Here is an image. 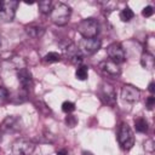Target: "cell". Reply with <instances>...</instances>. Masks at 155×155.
<instances>
[{
  "instance_id": "obj_1",
  "label": "cell",
  "mask_w": 155,
  "mask_h": 155,
  "mask_svg": "<svg viewBox=\"0 0 155 155\" xmlns=\"http://www.w3.org/2000/svg\"><path fill=\"white\" fill-rule=\"evenodd\" d=\"M50 13H51V19L54 24L64 25L68 23L69 18H70L71 8L64 2H56V4H53V7Z\"/></svg>"
},
{
  "instance_id": "obj_2",
  "label": "cell",
  "mask_w": 155,
  "mask_h": 155,
  "mask_svg": "<svg viewBox=\"0 0 155 155\" xmlns=\"http://www.w3.org/2000/svg\"><path fill=\"white\" fill-rule=\"evenodd\" d=\"M78 31L84 36V39L96 38L99 33V24L94 18H85L78 24Z\"/></svg>"
},
{
  "instance_id": "obj_3",
  "label": "cell",
  "mask_w": 155,
  "mask_h": 155,
  "mask_svg": "<svg viewBox=\"0 0 155 155\" xmlns=\"http://www.w3.org/2000/svg\"><path fill=\"white\" fill-rule=\"evenodd\" d=\"M117 139H119V143L121 144V147L126 150H128L133 147V144H134L133 131L131 130V127L126 122H122L120 125L119 133H117Z\"/></svg>"
},
{
  "instance_id": "obj_4",
  "label": "cell",
  "mask_w": 155,
  "mask_h": 155,
  "mask_svg": "<svg viewBox=\"0 0 155 155\" xmlns=\"http://www.w3.org/2000/svg\"><path fill=\"white\" fill-rule=\"evenodd\" d=\"M34 149V142L27 138H18L12 144V153L15 155H31Z\"/></svg>"
},
{
  "instance_id": "obj_5",
  "label": "cell",
  "mask_w": 155,
  "mask_h": 155,
  "mask_svg": "<svg viewBox=\"0 0 155 155\" xmlns=\"http://www.w3.org/2000/svg\"><path fill=\"white\" fill-rule=\"evenodd\" d=\"M21 125H22V121L18 116H15V115L6 116L4 119V121L0 124V132H2V133L16 132V131L21 130Z\"/></svg>"
},
{
  "instance_id": "obj_6",
  "label": "cell",
  "mask_w": 155,
  "mask_h": 155,
  "mask_svg": "<svg viewBox=\"0 0 155 155\" xmlns=\"http://www.w3.org/2000/svg\"><path fill=\"white\" fill-rule=\"evenodd\" d=\"M107 54L110 58L109 61L114 62L115 64L122 63L125 61V51L122 46L117 42H113L107 47Z\"/></svg>"
},
{
  "instance_id": "obj_7",
  "label": "cell",
  "mask_w": 155,
  "mask_h": 155,
  "mask_svg": "<svg viewBox=\"0 0 155 155\" xmlns=\"http://www.w3.org/2000/svg\"><path fill=\"white\" fill-rule=\"evenodd\" d=\"M101 40L97 38H91V39H82L79 44V48L82 52V54H93L97 52L101 47Z\"/></svg>"
},
{
  "instance_id": "obj_8",
  "label": "cell",
  "mask_w": 155,
  "mask_h": 155,
  "mask_svg": "<svg viewBox=\"0 0 155 155\" xmlns=\"http://www.w3.org/2000/svg\"><path fill=\"white\" fill-rule=\"evenodd\" d=\"M18 2L17 1H4V6L0 11V18L5 22H10L13 19L15 13H16V8H17Z\"/></svg>"
},
{
  "instance_id": "obj_9",
  "label": "cell",
  "mask_w": 155,
  "mask_h": 155,
  "mask_svg": "<svg viewBox=\"0 0 155 155\" xmlns=\"http://www.w3.org/2000/svg\"><path fill=\"white\" fill-rule=\"evenodd\" d=\"M64 54H65L67 59H69L70 63H73V64H80V63L82 62V58H84L82 52H81L80 48H79L76 45H74V44L69 45V46L64 50Z\"/></svg>"
},
{
  "instance_id": "obj_10",
  "label": "cell",
  "mask_w": 155,
  "mask_h": 155,
  "mask_svg": "<svg viewBox=\"0 0 155 155\" xmlns=\"http://www.w3.org/2000/svg\"><path fill=\"white\" fill-rule=\"evenodd\" d=\"M121 97H122L124 101L133 103V102H137L139 99L140 92H139L138 88H136L132 85H125L121 88Z\"/></svg>"
},
{
  "instance_id": "obj_11",
  "label": "cell",
  "mask_w": 155,
  "mask_h": 155,
  "mask_svg": "<svg viewBox=\"0 0 155 155\" xmlns=\"http://www.w3.org/2000/svg\"><path fill=\"white\" fill-rule=\"evenodd\" d=\"M101 94L103 97V99L110 104V105H114L116 103V96H115V92H114V88L111 85L104 82L102 84V88H101Z\"/></svg>"
},
{
  "instance_id": "obj_12",
  "label": "cell",
  "mask_w": 155,
  "mask_h": 155,
  "mask_svg": "<svg viewBox=\"0 0 155 155\" xmlns=\"http://www.w3.org/2000/svg\"><path fill=\"white\" fill-rule=\"evenodd\" d=\"M99 68L102 71H104L105 74L108 75H111V76H116L120 74V68L117 67V64H115L114 62L111 61H103L99 63Z\"/></svg>"
},
{
  "instance_id": "obj_13",
  "label": "cell",
  "mask_w": 155,
  "mask_h": 155,
  "mask_svg": "<svg viewBox=\"0 0 155 155\" xmlns=\"http://www.w3.org/2000/svg\"><path fill=\"white\" fill-rule=\"evenodd\" d=\"M17 76H18L19 84L22 85V87H23L24 90H28V88H30V87L33 86V78H31V74H30L29 70H27V69H21V70L18 71Z\"/></svg>"
},
{
  "instance_id": "obj_14",
  "label": "cell",
  "mask_w": 155,
  "mask_h": 155,
  "mask_svg": "<svg viewBox=\"0 0 155 155\" xmlns=\"http://www.w3.org/2000/svg\"><path fill=\"white\" fill-rule=\"evenodd\" d=\"M140 64L143 68L148 69V70H151L154 68V64H155V59H154V56L149 52H144L142 56H140Z\"/></svg>"
},
{
  "instance_id": "obj_15",
  "label": "cell",
  "mask_w": 155,
  "mask_h": 155,
  "mask_svg": "<svg viewBox=\"0 0 155 155\" xmlns=\"http://www.w3.org/2000/svg\"><path fill=\"white\" fill-rule=\"evenodd\" d=\"M27 34L33 36V38H40L44 34V28L39 27V25H29L27 27Z\"/></svg>"
},
{
  "instance_id": "obj_16",
  "label": "cell",
  "mask_w": 155,
  "mask_h": 155,
  "mask_svg": "<svg viewBox=\"0 0 155 155\" xmlns=\"http://www.w3.org/2000/svg\"><path fill=\"white\" fill-rule=\"evenodd\" d=\"M134 126H136V131H138V132H147V130H148V121L144 117L139 116V117H137L134 120Z\"/></svg>"
},
{
  "instance_id": "obj_17",
  "label": "cell",
  "mask_w": 155,
  "mask_h": 155,
  "mask_svg": "<svg viewBox=\"0 0 155 155\" xmlns=\"http://www.w3.org/2000/svg\"><path fill=\"white\" fill-rule=\"evenodd\" d=\"M75 76L79 80H86L88 76V68L85 65H80L75 71Z\"/></svg>"
},
{
  "instance_id": "obj_18",
  "label": "cell",
  "mask_w": 155,
  "mask_h": 155,
  "mask_svg": "<svg viewBox=\"0 0 155 155\" xmlns=\"http://www.w3.org/2000/svg\"><path fill=\"white\" fill-rule=\"evenodd\" d=\"M133 16H134V13H133V11H132L130 7H125V8L120 12V19L124 21V22L131 21V19L133 18Z\"/></svg>"
},
{
  "instance_id": "obj_19",
  "label": "cell",
  "mask_w": 155,
  "mask_h": 155,
  "mask_svg": "<svg viewBox=\"0 0 155 155\" xmlns=\"http://www.w3.org/2000/svg\"><path fill=\"white\" fill-rule=\"evenodd\" d=\"M62 58V56L57 52H48L45 57H44V61L47 62V63H53V62H59Z\"/></svg>"
},
{
  "instance_id": "obj_20",
  "label": "cell",
  "mask_w": 155,
  "mask_h": 155,
  "mask_svg": "<svg viewBox=\"0 0 155 155\" xmlns=\"http://www.w3.org/2000/svg\"><path fill=\"white\" fill-rule=\"evenodd\" d=\"M52 7H53V4H52V1H40L39 2V8H40V11L42 12V13H50L51 12V10H52Z\"/></svg>"
},
{
  "instance_id": "obj_21",
  "label": "cell",
  "mask_w": 155,
  "mask_h": 155,
  "mask_svg": "<svg viewBox=\"0 0 155 155\" xmlns=\"http://www.w3.org/2000/svg\"><path fill=\"white\" fill-rule=\"evenodd\" d=\"M62 110H63L65 114H70V113H73V111L75 110V104H74L73 102L65 101V102H63V104H62Z\"/></svg>"
},
{
  "instance_id": "obj_22",
  "label": "cell",
  "mask_w": 155,
  "mask_h": 155,
  "mask_svg": "<svg viewBox=\"0 0 155 155\" xmlns=\"http://www.w3.org/2000/svg\"><path fill=\"white\" fill-rule=\"evenodd\" d=\"M7 99H8V91L5 87L0 86V104L5 103Z\"/></svg>"
},
{
  "instance_id": "obj_23",
  "label": "cell",
  "mask_w": 155,
  "mask_h": 155,
  "mask_svg": "<svg viewBox=\"0 0 155 155\" xmlns=\"http://www.w3.org/2000/svg\"><path fill=\"white\" fill-rule=\"evenodd\" d=\"M65 124L69 126V127H74L76 124H78V119L74 116V115H68L65 117Z\"/></svg>"
},
{
  "instance_id": "obj_24",
  "label": "cell",
  "mask_w": 155,
  "mask_h": 155,
  "mask_svg": "<svg viewBox=\"0 0 155 155\" xmlns=\"http://www.w3.org/2000/svg\"><path fill=\"white\" fill-rule=\"evenodd\" d=\"M153 13H154V10H153L151 6H145V7L143 8V11H142V15H143L144 17H150Z\"/></svg>"
},
{
  "instance_id": "obj_25",
  "label": "cell",
  "mask_w": 155,
  "mask_h": 155,
  "mask_svg": "<svg viewBox=\"0 0 155 155\" xmlns=\"http://www.w3.org/2000/svg\"><path fill=\"white\" fill-rule=\"evenodd\" d=\"M144 149L148 150V151H150V153L154 151V142H153V139H148L144 143Z\"/></svg>"
},
{
  "instance_id": "obj_26",
  "label": "cell",
  "mask_w": 155,
  "mask_h": 155,
  "mask_svg": "<svg viewBox=\"0 0 155 155\" xmlns=\"http://www.w3.org/2000/svg\"><path fill=\"white\" fill-rule=\"evenodd\" d=\"M154 104H155V97H153V96L148 97V98H147V107H148V109H149V110H151V109H153Z\"/></svg>"
},
{
  "instance_id": "obj_27",
  "label": "cell",
  "mask_w": 155,
  "mask_h": 155,
  "mask_svg": "<svg viewBox=\"0 0 155 155\" xmlns=\"http://www.w3.org/2000/svg\"><path fill=\"white\" fill-rule=\"evenodd\" d=\"M68 153H67V150L65 149H62V150H58L57 151V155H67Z\"/></svg>"
},
{
  "instance_id": "obj_28",
  "label": "cell",
  "mask_w": 155,
  "mask_h": 155,
  "mask_svg": "<svg viewBox=\"0 0 155 155\" xmlns=\"http://www.w3.org/2000/svg\"><path fill=\"white\" fill-rule=\"evenodd\" d=\"M149 91H150V93H154V82H150V85H149Z\"/></svg>"
},
{
  "instance_id": "obj_29",
  "label": "cell",
  "mask_w": 155,
  "mask_h": 155,
  "mask_svg": "<svg viewBox=\"0 0 155 155\" xmlns=\"http://www.w3.org/2000/svg\"><path fill=\"white\" fill-rule=\"evenodd\" d=\"M2 6H4V1H0V11H1V8H2Z\"/></svg>"
}]
</instances>
